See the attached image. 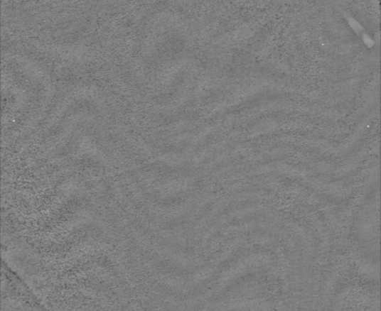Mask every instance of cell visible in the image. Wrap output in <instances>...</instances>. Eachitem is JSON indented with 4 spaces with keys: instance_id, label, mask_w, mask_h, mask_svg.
Masks as SVG:
<instances>
[{
    "instance_id": "1",
    "label": "cell",
    "mask_w": 381,
    "mask_h": 311,
    "mask_svg": "<svg viewBox=\"0 0 381 311\" xmlns=\"http://www.w3.org/2000/svg\"><path fill=\"white\" fill-rule=\"evenodd\" d=\"M347 21L348 25H350V27L355 31V33H356L358 36H360L361 40H363L364 43L366 44L367 48H372L374 45H375V42H374L372 38H371L370 36L366 33V31H365L363 26H361L359 22L356 21V19L350 17V16H348Z\"/></svg>"
}]
</instances>
